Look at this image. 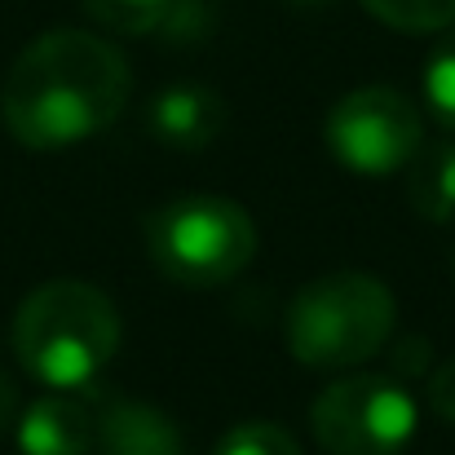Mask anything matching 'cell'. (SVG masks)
Listing matches in <instances>:
<instances>
[{
    "mask_svg": "<svg viewBox=\"0 0 455 455\" xmlns=\"http://www.w3.org/2000/svg\"><path fill=\"white\" fill-rule=\"evenodd\" d=\"M288 4H331V0H288Z\"/></svg>",
    "mask_w": 455,
    "mask_h": 455,
    "instance_id": "d6986e66",
    "label": "cell"
},
{
    "mask_svg": "<svg viewBox=\"0 0 455 455\" xmlns=\"http://www.w3.org/2000/svg\"><path fill=\"white\" fill-rule=\"evenodd\" d=\"M120 349L116 301L80 279L36 288L13 314V354L49 389H84Z\"/></svg>",
    "mask_w": 455,
    "mask_h": 455,
    "instance_id": "7a4b0ae2",
    "label": "cell"
},
{
    "mask_svg": "<svg viewBox=\"0 0 455 455\" xmlns=\"http://www.w3.org/2000/svg\"><path fill=\"white\" fill-rule=\"evenodd\" d=\"M155 270L181 288H221L257 257V226L243 204L226 195H181L147 221Z\"/></svg>",
    "mask_w": 455,
    "mask_h": 455,
    "instance_id": "277c9868",
    "label": "cell"
},
{
    "mask_svg": "<svg viewBox=\"0 0 455 455\" xmlns=\"http://www.w3.org/2000/svg\"><path fill=\"white\" fill-rule=\"evenodd\" d=\"M226 102L217 89L204 84H172L159 89L147 107V129L155 142L172 147V151H204L221 138L226 129Z\"/></svg>",
    "mask_w": 455,
    "mask_h": 455,
    "instance_id": "52a82bcc",
    "label": "cell"
},
{
    "mask_svg": "<svg viewBox=\"0 0 455 455\" xmlns=\"http://www.w3.org/2000/svg\"><path fill=\"white\" fill-rule=\"evenodd\" d=\"M425 98H429L434 116L455 133V27H447V36H443L438 49L429 53V67H425Z\"/></svg>",
    "mask_w": 455,
    "mask_h": 455,
    "instance_id": "5bb4252c",
    "label": "cell"
},
{
    "mask_svg": "<svg viewBox=\"0 0 455 455\" xmlns=\"http://www.w3.org/2000/svg\"><path fill=\"white\" fill-rule=\"evenodd\" d=\"M425 371H429V340L425 336L403 340V349H394V358H389V376L407 385V380H416Z\"/></svg>",
    "mask_w": 455,
    "mask_h": 455,
    "instance_id": "2e32d148",
    "label": "cell"
},
{
    "mask_svg": "<svg viewBox=\"0 0 455 455\" xmlns=\"http://www.w3.org/2000/svg\"><path fill=\"white\" fill-rule=\"evenodd\" d=\"M212 455H305V451L283 425L248 420V425H235V429L212 447Z\"/></svg>",
    "mask_w": 455,
    "mask_h": 455,
    "instance_id": "4fadbf2b",
    "label": "cell"
},
{
    "mask_svg": "<svg viewBox=\"0 0 455 455\" xmlns=\"http://www.w3.org/2000/svg\"><path fill=\"white\" fill-rule=\"evenodd\" d=\"M102 455H186V438L168 411L151 403H111L98 420Z\"/></svg>",
    "mask_w": 455,
    "mask_h": 455,
    "instance_id": "9c48e42d",
    "label": "cell"
},
{
    "mask_svg": "<svg viewBox=\"0 0 455 455\" xmlns=\"http://www.w3.org/2000/svg\"><path fill=\"white\" fill-rule=\"evenodd\" d=\"M98 447V420L76 398H40L18 416L22 455H89Z\"/></svg>",
    "mask_w": 455,
    "mask_h": 455,
    "instance_id": "ba28073f",
    "label": "cell"
},
{
    "mask_svg": "<svg viewBox=\"0 0 455 455\" xmlns=\"http://www.w3.org/2000/svg\"><path fill=\"white\" fill-rule=\"evenodd\" d=\"M371 18H380L394 31L425 36V31H447L455 27V0H363Z\"/></svg>",
    "mask_w": 455,
    "mask_h": 455,
    "instance_id": "8fae6325",
    "label": "cell"
},
{
    "mask_svg": "<svg viewBox=\"0 0 455 455\" xmlns=\"http://www.w3.org/2000/svg\"><path fill=\"white\" fill-rule=\"evenodd\" d=\"M327 147L340 168L358 177H389L425 147L420 107L389 84L354 89L327 116Z\"/></svg>",
    "mask_w": 455,
    "mask_h": 455,
    "instance_id": "8992f818",
    "label": "cell"
},
{
    "mask_svg": "<svg viewBox=\"0 0 455 455\" xmlns=\"http://www.w3.org/2000/svg\"><path fill=\"white\" fill-rule=\"evenodd\" d=\"M129 58L93 31H44L9 67L0 120L31 151H62L111 129L129 107Z\"/></svg>",
    "mask_w": 455,
    "mask_h": 455,
    "instance_id": "6da1fadb",
    "label": "cell"
},
{
    "mask_svg": "<svg viewBox=\"0 0 455 455\" xmlns=\"http://www.w3.org/2000/svg\"><path fill=\"white\" fill-rule=\"evenodd\" d=\"M407 199L434 226L455 221V142L420 147V155L407 164Z\"/></svg>",
    "mask_w": 455,
    "mask_h": 455,
    "instance_id": "30bf717a",
    "label": "cell"
},
{
    "mask_svg": "<svg viewBox=\"0 0 455 455\" xmlns=\"http://www.w3.org/2000/svg\"><path fill=\"white\" fill-rule=\"evenodd\" d=\"M398 323L394 292L363 270H336L305 283L288 305V349L318 371H345L376 358Z\"/></svg>",
    "mask_w": 455,
    "mask_h": 455,
    "instance_id": "3957f363",
    "label": "cell"
},
{
    "mask_svg": "<svg viewBox=\"0 0 455 455\" xmlns=\"http://www.w3.org/2000/svg\"><path fill=\"white\" fill-rule=\"evenodd\" d=\"M451 270H455V252H451Z\"/></svg>",
    "mask_w": 455,
    "mask_h": 455,
    "instance_id": "ffe728a7",
    "label": "cell"
},
{
    "mask_svg": "<svg viewBox=\"0 0 455 455\" xmlns=\"http://www.w3.org/2000/svg\"><path fill=\"white\" fill-rule=\"evenodd\" d=\"M429 407H434V416H443L447 425H455V358H447L443 367H434V376H429Z\"/></svg>",
    "mask_w": 455,
    "mask_h": 455,
    "instance_id": "e0dca14e",
    "label": "cell"
},
{
    "mask_svg": "<svg viewBox=\"0 0 455 455\" xmlns=\"http://www.w3.org/2000/svg\"><path fill=\"white\" fill-rule=\"evenodd\" d=\"M84 13L120 36H151L164 27L172 0H80Z\"/></svg>",
    "mask_w": 455,
    "mask_h": 455,
    "instance_id": "7c38bea8",
    "label": "cell"
},
{
    "mask_svg": "<svg viewBox=\"0 0 455 455\" xmlns=\"http://www.w3.org/2000/svg\"><path fill=\"white\" fill-rule=\"evenodd\" d=\"M18 420V385L0 371V434Z\"/></svg>",
    "mask_w": 455,
    "mask_h": 455,
    "instance_id": "ac0fdd59",
    "label": "cell"
},
{
    "mask_svg": "<svg viewBox=\"0 0 455 455\" xmlns=\"http://www.w3.org/2000/svg\"><path fill=\"white\" fill-rule=\"evenodd\" d=\"M208 27H212V9L204 0H172V9H168V18H164L159 31L172 36V40H195Z\"/></svg>",
    "mask_w": 455,
    "mask_h": 455,
    "instance_id": "9a60e30c",
    "label": "cell"
},
{
    "mask_svg": "<svg viewBox=\"0 0 455 455\" xmlns=\"http://www.w3.org/2000/svg\"><path fill=\"white\" fill-rule=\"evenodd\" d=\"M314 438L327 455H403L416 438V398L394 376H340L309 411Z\"/></svg>",
    "mask_w": 455,
    "mask_h": 455,
    "instance_id": "5b68a950",
    "label": "cell"
}]
</instances>
